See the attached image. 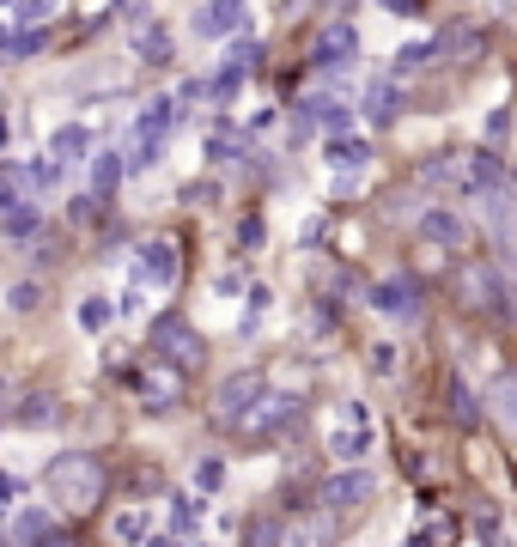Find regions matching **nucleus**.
<instances>
[{"label": "nucleus", "mask_w": 517, "mask_h": 547, "mask_svg": "<svg viewBox=\"0 0 517 547\" xmlns=\"http://www.w3.org/2000/svg\"><path fill=\"white\" fill-rule=\"evenodd\" d=\"M244 80H250V67L226 55V61L213 67V80H207V104H213V110H232V104H238V92H244Z\"/></svg>", "instance_id": "28"}, {"label": "nucleus", "mask_w": 517, "mask_h": 547, "mask_svg": "<svg viewBox=\"0 0 517 547\" xmlns=\"http://www.w3.org/2000/svg\"><path fill=\"white\" fill-rule=\"evenodd\" d=\"M61 420H67V408H61L55 389H19L13 414H7V426H19V432H55Z\"/></svg>", "instance_id": "19"}, {"label": "nucleus", "mask_w": 517, "mask_h": 547, "mask_svg": "<svg viewBox=\"0 0 517 547\" xmlns=\"http://www.w3.org/2000/svg\"><path fill=\"white\" fill-rule=\"evenodd\" d=\"M189 31L207 37V43H232V37L250 31V7H244V0H201L195 19H189Z\"/></svg>", "instance_id": "17"}, {"label": "nucleus", "mask_w": 517, "mask_h": 547, "mask_svg": "<svg viewBox=\"0 0 517 547\" xmlns=\"http://www.w3.org/2000/svg\"><path fill=\"white\" fill-rule=\"evenodd\" d=\"M140 292H146V286H134V280H128V286L116 292V323H134V317H140V304H146Z\"/></svg>", "instance_id": "43"}, {"label": "nucleus", "mask_w": 517, "mask_h": 547, "mask_svg": "<svg viewBox=\"0 0 517 547\" xmlns=\"http://www.w3.org/2000/svg\"><path fill=\"white\" fill-rule=\"evenodd\" d=\"M73 323H80L86 335H104V329L116 323V298H104V292H86V298H80V310H73Z\"/></svg>", "instance_id": "34"}, {"label": "nucleus", "mask_w": 517, "mask_h": 547, "mask_svg": "<svg viewBox=\"0 0 517 547\" xmlns=\"http://www.w3.org/2000/svg\"><path fill=\"white\" fill-rule=\"evenodd\" d=\"M153 529H159V511H153V505L122 499V505L104 511V535H110L116 547H146V535H153Z\"/></svg>", "instance_id": "21"}, {"label": "nucleus", "mask_w": 517, "mask_h": 547, "mask_svg": "<svg viewBox=\"0 0 517 547\" xmlns=\"http://www.w3.org/2000/svg\"><path fill=\"white\" fill-rule=\"evenodd\" d=\"M92 152H98V146H92V128H86V122H61V128L49 134V159H55L61 171H67V165H92Z\"/></svg>", "instance_id": "23"}, {"label": "nucleus", "mask_w": 517, "mask_h": 547, "mask_svg": "<svg viewBox=\"0 0 517 547\" xmlns=\"http://www.w3.org/2000/svg\"><path fill=\"white\" fill-rule=\"evenodd\" d=\"M13 201H25V171H19V159H0V213Z\"/></svg>", "instance_id": "40"}, {"label": "nucleus", "mask_w": 517, "mask_h": 547, "mask_svg": "<svg viewBox=\"0 0 517 547\" xmlns=\"http://www.w3.org/2000/svg\"><path fill=\"white\" fill-rule=\"evenodd\" d=\"M341 323H347V304H341L335 292H311V304H305V329H311L317 341H335Z\"/></svg>", "instance_id": "27"}, {"label": "nucleus", "mask_w": 517, "mask_h": 547, "mask_svg": "<svg viewBox=\"0 0 517 547\" xmlns=\"http://www.w3.org/2000/svg\"><path fill=\"white\" fill-rule=\"evenodd\" d=\"M7 310H13V317L43 310V280H13V286H7Z\"/></svg>", "instance_id": "39"}, {"label": "nucleus", "mask_w": 517, "mask_h": 547, "mask_svg": "<svg viewBox=\"0 0 517 547\" xmlns=\"http://www.w3.org/2000/svg\"><path fill=\"white\" fill-rule=\"evenodd\" d=\"M505 134H511V104H499V110L487 116V146H499Z\"/></svg>", "instance_id": "47"}, {"label": "nucleus", "mask_w": 517, "mask_h": 547, "mask_svg": "<svg viewBox=\"0 0 517 547\" xmlns=\"http://www.w3.org/2000/svg\"><path fill=\"white\" fill-rule=\"evenodd\" d=\"M110 219V207L92 195V189H73L67 195V225H80V231H92V225H104Z\"/></svg>", "instance_id": "35"}, {"label": "nucleus", "mask_w": 517, "mask_h": 547, "mask_svg": "<svg viewBox=\"0 0 517 547\" xmlns=\"http://www.w3.org/2000/svg\"><path fill=\"white\" fill-rule=\"evenodd\" d=\"M213 292H219V298H238V292H250V286H244V268H226V274H213Z\"/></svg>", "instance_id": "45"}, {"label": "nucleus", "mask_w": 517, "mask_h": 547, "mask_svg": "<svg viewBox=\"0 0 517 547\" xmlns=\"http://www.w3.org/2000/svg\"><path fill=\"white\" fill-rule=\"evenodd\" d=\"M274 310V286H250L244 292V317H238V341H256L262 335V317Z\"/></svg>", "instance_id": "33"}, {"label": "nucleus", "mask_w": 517, "mask_h": 547, "mask_svg": "<svg viewBox=\"0 0 517 547\" xmlns=\"http://www.w3.org/2000/svg\"><path fill=\"white\" fill-rule=\"evenodd\" d=\"M438 55H445V37H414V43H402V49H396V61H390V73H396V80H408V73H420V67H432Z\"/></svg>", "instance_id": "31"}, {"label": "nucleus", "mask_w": 517, "mask_h": 547, "mask_svg": "<svg viewBox=\"0 0 517 547\" xmlns=\"http://www.w3.org/2000/svg\"><path fill=\"white\" fill-rule=\"evenodd\" d=\"M372 450H378V414H372V402L341 396L335 414H329V426H323V456L335 468H353V462H372Z\"/></svg>", "instance_id": "6"}, {"label": "nucleus", "mask_w": 517, "mask_h": 547, "mask_svg": "<svg viewBox=\"0 0 517 547\" xmlns=\"http://www.w3.org/2000/svg\"><path fill=\"white\" fill-rule=\"evenodd\" d=\"M262 244H268V219H262V213H244V219H238V250L256 256Z\"/></svg>", "instance_id": "41"}, {"label": "nucleus", "mask_w": 517, "mask_h": 547, "mask_svg": "<svg viewBox=\"0 0 517 547\" xmlns=\"http://www.w3.org/2000/svg\"><path fill=\"white\" fill-rule=\"evenodd\" d=\"M122 37H128V55H134L140 67H171V61H177L171 25L146 7V0H128V7H122Z\"/></svg>", "instance_id": "11"}, {"label": "nucleus", "mask_w": 517, "mask_h": 547, "mask_svg": "<svg viewBox=\"0 0 517 547\" xmlns=\"http://www.w3.org/2000/svg\"><path fill=\"white\" fill-rule=\"evenodd\" d=\"M189 122V104L177 92L153 98L146 110H134V122L122 128V159H128V177H146L159 159H165V146L177 140V128Z\"/></svg>", "instance_id": "3"}, {"label": "nucleus", "mask_w": 517, "mask_h": 547, "mask_svg": "<svg viewBox=\"0 0 517 547\" xmlns=\"http://www.w3.org/2000/svg\"><path fill=\"white\" fill-rule=\"evenodd\" d=\"M226 481H232V462L219 456V450H201V456H195L189 487H195V493H207V499H219V493H226Z\"/></svg>", "instance_id": "30"}, {"label": "nucleus", "mask_w": 517, "mask_h": 547, "mask_svg": "<svg viewBox=\"0 0 517 547\" xmlns=\"http://www.w3.org/2000/svg\"><path fill=\"white\" fill-rule=\"evenodd\" d=\"M305 426H311V396H305V389H280V383H268V389H262V402H256L226 438H238V444H250V450H274V444H299Z\"/></svg>", "instance_id": "2"}, {"label": "nucleus", "mask_w": 517, "mask_h": 547, "mask_svg": "<svg viewBox=\"0 0 517 547\" xmlns=\"http://www.w3.org/2000/svg\"><path fill=\"white\" fill-rule=\"evenodd\" d=\"M323 165L341 171V177L365 171V165H372V140H365V134H335V140H323Z\"/></svg>", "instance_id": "24"}, {"label": "nucleus", "mask_w": 517, "mask_h": 547, "mask_svg": "<svg viewBox=\"0 0 517 547\" xmlns=\"http://www.w3.org/2000/svg\"><path fill=\"white\" fill-rule=\"evenodd\" d=\"M37 487H43V499H49L67 523H92V517H104L110 499H116V462H110L104 450H92V444H67V450H55V456L43 462Z\"/></svg>", "instance_id": "1"}, {"label": "nucleus", "mask_w": 517, "mask_h": 547, "mask_svg": "<svg viewBox=\"0 0 517 547\" xmlns=\"http://www.w3.org/2000/svg\"><path fill=\"white\" fill-rule=\"evenodd\" d=\"M353 61H359V31H353L347 19L323 25V31H317V43H311V67L323 73V80H341Z\"/></svg>", "instance_id": "15"}, {"label": "nucleus", "mask_w": 517, "mask_h": 547, "mask_svg": "<svg viewBox=\"0 0 517 547\" xmlns=\"http://www.w3.org/2000/svg\"><path fill=\"white\" fill-rule=\"evenodd\" d=\"M134 286L171 298V292L183 286V250H177L171 238H146V244L134 250Z\"/></svg>", "instance_id": "13"}, {"label": "nucleus", "mask_w": 517, "mask_h": 547, "mask_svg": "<svg viewBox=\"0 0 517 547\" xmlns=\"http://www.w3.org/2000/svg\"><path fill=\"white\" fill-rule=\"evenodd\" d=\"M445 420L457 432H481L487 426V396H481L463 371H445Z\"/></svg>", "instance_id": "18"}, {"label": "nucleus", "mask_w": 517, "mask_h": 547, "mask_svg": "<svg viewBox=\"0 0 517 547\" xmlns=\"http://www.w3.org/2000/svg\"><path fill=\"white\" fill-rule=\"evenodd\" d=\"M189 547H219V541L213 535H189Z\"/></svg>", "instance_id": "51"}, {"label": "nucleus", "mask_w": 517, "mask_h": 547, "mask_svg": "<svg viewBox=\"0 0 517 547\" xmlns=\"http://www.w3.org/2000/svg\"><path fill=\"white\" fill-rule=\"evenodd\" d=\"M414 238H420V244H432V250L463 256V250L475 244V219H469L463 207H426V213L414 219Z\"/></svg>", "instance_id": "14"}, {"label": "nucleus", "mask_w": 517, "mask_h": 547, "mask_svg": "<svg viewBox=\"0 0 517 547\" xmlns=\"http://www.w3.org/2000/svg\"><path fill=\"white\" fill-rule=\"evenodd\" d=\"M0 238H7V244H37L43 238V207H37V195H25V201H13L7 213H0Z\"/></svg>", "instance_id": "25"}, {"label": "nucleus", "mask_w": 517, "mask_h": 547, "mask_svg": "<svg viewBox=\"0 0 517 547\" xmlns=\"http://www.w3.org/2000/svg\"><path fill=\"white\" fill-rule=\"evenodd\" d=\"M317 505L341 523H353L359 511H372L378 505V475H372V462H353V468H323V481H317Z\"/></svg>", "instance_id": "8"}, {"label": "nucleus", "mask_w": 517, "mask_h": 547, "mask_svg": "<svg viewBox=\"0 0 517 547\" xmlns=\"http://www.w3.org/2000/svg\"><path fill=\"white\" fill-rule=\"evenodd\" d=\"M7 535L13 547H80V523H67L49 499H25L7 517Z\"/></svg>", "instance_id": "9"}, {"label": "nucleus", "mask_w": 517, "mask_h": 547, "mask_svg": "<svg viewBox=\"0 0 517 547\" xmlns=\"http://www.w3.org/2000/svg\"><path fill=\"white\" fill-rule=\"evenodd\" d=\"M396 456H402V475H408V481H426V450H414V444H402Z\"/></svg>", "instance_id": "46"}, {"label": "nucleus", "mask_w": 517, "mask_h": 547, "mask_svg": "<svg viewBox=\"0 0 517 547\" xmlns=\"http://www.w3.org/2000/svg\"><path fill=\"white\" fill-rule=\"evenodd\" d=\"M183 201L195 207V201H213V183H183Z\"/></svg>", "instance_id": "50"}, {"label": "nucleus", "mask_w": 517, "mask_h": 547, "mask_svg": "<svg viewBox=\"0 0 517 547\" xmlns=\"http://www.w3.org/2000/svg\"><path fill=\"white\" fill-rule=\"evenodd\" d=\"M177 98H183V104H201V98H207V80H183Z\"/></svg>", "instance_id": "49"}, {"label": "nucleus", "mask_w": 517, "mask_h": 547, "mask_svg": "<svg viewBox=\"0 0 517 547\" xmlns=\"http://www.w3.org/2000/svg\"><path fill=\"white\" fill-rule=\"evenodd\" d=\"M25 499H31V475H13V468H0V517H13Z\"/></svg>", "instance_id": "37"}, {"label": "nucleus", "mask_w": 517, "mask_h": 547, "mask_svg": "<svg viewBox=\"0 0 517 547\" xmlns=\"http://www.w3.org/2000/svg\"><path fill=\"white\" fill-rule=\"evenodd\" d=\"M110 377L134 396V408H140L146 420H177V414L189 408V377H177L171 365H153L146 353H134V359H122V365H110Z\"/></svg>", "instance_id": "4"}, {"label": "nucleus", "mask_w": 517, "mask_h": 547, "mask_svg": "<svg viewBox=\"0 0 517 547\" xmlns=\"http://www.w3.org/2000/svg\"><path fill=\"white\" fill-rule=\"evenodd\" d=\"M365 371H372V377H396L402 371V347L396 341H372V347H365Z\"/></svg>", "instance_id": "38"}, {"label": "nucleus", "mask_w": 517, "mask_h": 547, "mask_svg": "<svg viewBox=\"0 0 517 547\" xmlns=\"http://www.w3.org/2000/svg\"><path fill=\"white\" fill-rule=\"evenodd\" d=\"M359 110H365V122H372V128H390L402 116V80H396V73H365Z\"/></svg>", "instance_id": "22"}, {"label": "nucleus", "mask_w": 517, "mask_h": 547, "mask_svg": "<svg viewBox=\"0 0 517 547\" xmlns=\"http://www.w3.org/2000/svg\"><path fill=\"white\" fill-rule=\"evenodd\" d=\"M451 183L469 201H481V195H499L511 183V171H505V159H499L493 146H469V152H451Z\"/></svg>", "instance_id": "12"}, {"label": "nucleus", "mask_w": 517, "mask_h": 547, "mask_svg": "<svg viewBox=\"0 0 517 547\" xmlns=\"http://www.w3.org/2000/svg\"><path fill=\"white\" fill-rule=\"evenodd\" d=\"M0 432H7V420H0Z\"/></svg>", "instance_id": "52"}, {"label": "nucleus", "mask_w": 517, "mask_h": 547, "mask_svg": "<svg viewBox=\"0 0 517 547\" xmlns=\"http://www.w3.org/2000/svg\"><path fill=\"white\" fill-rule=\"evenodd\" d=\"M365 310L384 317V323H420L426 317V286H420V274L396 268L384 280H365Z\"/></svg>", "instance_id": "10"}, {"label": "nucleus", "mask_w": 517, "mask_h": 547, "mask_svg": "<svg viewBox=\"0 0 517 547\" xmlns=\"http://www.w3.org/2000/svg\"><path fill=\"white\" fill-rule=\"evenodd\" d=\"M122 183H128V159H122V146H98V152H92V195L110 207Z\"/></svg>", "instance_id": "26"}, {"label": "nucleus", "mask_w": 517, "mask_h": 547, "mask_svg": "<svg viewBox=\"0 0 517 547\" xmlns=\"http://www.w3.org/2000/svg\"><path fill=\"white\" fill-rule=\"evenodd\" d=\"M146 547H189V535H177V529H165V523H159L153 535H146Z\"/></svg>", "instance_id": "48"}, {"label": "nucleus", "mask_w": 517, "mask_h": 547, "mask_svg": "<svg viewBox=\"0 0 517 547\" xmlns=\"http://www.w3.org/2000/svg\"><path fill=\"white\" fill-rule=\"evenodd\" d=\"M49 43H55L49 25H13V37H7V61H43Z\"/></svg>", "instance_id": "32"}, {"label": "nucleus", "mask_w": 517, "mask_h": 547, "mask_svg": "<svg viewBox=\"0 0 517 547\" xmlns=\"http://www.w3.org/2000/svg\"><path fill=\"white\" fill-rule=\"evenodd\" d=\"M268 383H274V377H268L262 365H238V371H226V377L207 389V426H213V432H232V426L262 402V389H268Z\"/></svg>", "instance_id": "7"}, {"label": "nucleus", "mask_w": 517, "mask_h": 547, "mask_svg": "<svg viewBox=\"0 0 517 547\" xmlns=\"http://www.w3.org/2000/svg\"><path fill=\"white\" fill-rule=\"evenodd\" d=\"M329 238V213H317V219H305V231H299V250H317Z\"/></svg>", "instance_id": "44"}, {"label": "nucleus", "mask_w": 517, "mask_h": 547, "mask_svg": "<svg viewBox=\"0 0 517 547\" xmlns=\"http://www.w3.org/2000/svg\"><path fill=\"white\" fill-rule=\"evenodd\" d=\"M292 122H299L305 134L323 128V140H335V134H353V104L335 98V92H311V98L292 104Z\"/></svg>", "instance_id": "16"}, {"label": "nucleus", "mask_w": 517, "mask_h": 547, "mask_svg": "<svg viewBox=\"0 0 517 547\" xmlns=\"http://www.w3.org/2000/svg\"><path fill=\"white\" fill-rule=\"evenodd\" d=\"M140 353L153 359V365H171V371H177V377H189V383L207 371V335L183 317L177 304H165L159 317L146 323V347H140Z\"/></svg>", "instance_id": "5"}, {"label": "nucleus", "mask_w": 517, "mask_h": 547, "mask_svg": "<svg viewBox=\"0 0 517 547\" xmlns=\"http://www.w3.org/2000/svg\"><path fill=\"white\" fill-rule=\"evenodd\" d=\"M487 414L517 438V371H499V377L487 383Z\"/></svg>", "instance_id": "29"}, {"label": "nucleus", "mask_w": 517, "mask_h": 547, "mask_svg": "<svg viewBox=\"0 0 517 547\" xmlns=\"http://www.w3.org/2000/svg\"><path fill=\"white\" fill-rule=\"evenodd\" d=\"M55 19V0H19L13 7V25H49Z\"/></svg>", "instance_id": "42"}, {"label": "nucleus", "mask_w": 517, "mask_h": 547, "mask_svg": "<svg viewBox=\"0 0 517 547\" xmlns=\"http://www.w3.org/2000/svg\"><path fill=\"white\" fill-rule=\"evenodd\" d=\"M19 171H25V195H43V189H55V183H61V165L49 159V152H43V159H25Z\"/></svg>", "instance_id": "36"}, {"label": "nucleus", "mask_w": 517, "mask_h": 547, "mask_svg": "<svg viewBox=\"0 0 517 547\" xmlns=\"http://www.w3.org/2000/svg\"><path fill=\"white\" fill-rule=\"evenodd\" d=\"M159 523H165V529H177V535H207V523H213V499H207V493H195V487H171V493H165V511H159Z\"/></svg>", "instance_id": "20"}]
</instances>
